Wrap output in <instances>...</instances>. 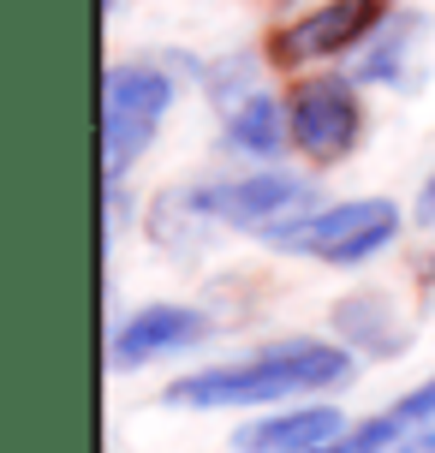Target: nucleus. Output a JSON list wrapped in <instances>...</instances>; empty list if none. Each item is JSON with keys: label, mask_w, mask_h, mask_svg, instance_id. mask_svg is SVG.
I'll use <instances>...</instances> for the list:
<instances>
[{"label": "nucleus", "mask_w": 435, "mask_h": 453, "mask_svg": "<svg viewBox=\"0 0 435 453\" xmlns=\"http://www.w3.org/2000/svg\"><path fill=\"white\" fill-rule=\"evenodd\" d=\"M334 435H346V418L334 406H293V411L245 424L233 435V453H310Z\"/></svg>", "instance_id": "11"}, {"label": "nucleus", "mask_w": 435, "mask_h": 453, "mask_svg": "<svg viewBox=\"0 0 435 453\" xmlns=\"http://www.w3.org/2000/svg\"><path fill=\"white\" fill-rule=\"evenodd\" d=\"M412 215H417L424 226H435V173L424 180V191H417V209H412Z\"/></svg>", "instance_id": "16"}, {"label": "nucleus", "mask_w": 435, "mask_h": 453, "mask_svg": "<svg viewBox=\"0 0 435 453\" xmlns=\"http://www.w3.org/2000/svg\"><path fill=\"white\" fill-rule=\"evenodd\" d=\"M352 382V352L340 340H275L263 352H245L233 364H209L191 370L167 388V406H191V411H227V406H269L286 394H310V388H340Z\"/></svg>", "instance_id": "1"}, {"label": "nucleus", "mask_w": 435, "mask_h": 453, "mask_svg": "<svg viewBox=\"0 0 435 453\" xmlns=\"http://www.w3.org/2000/svg\"><path fill=\"white\" fill-rule=\"evenodd\" d=\"M286 126H293V150H304L310 161H340L364 137V102L352 90V78L317 72V78L293 84V96H286Z\"/></svg>", "instance_id": "4"}, {"label": "nucleus", "mask_w": 435, "mask_h": 453, "mask_svg": "<svg viewBox=\"0 0 435 453\" xmlns=\"http://www.w3.org/2000/svg\"><path fill=\"white\" fill-rule=\"evenodd\" d=\"M393 12V0H328L310 6L304 19H293L286 30H275V66H317V60H340L352 48H364L382 19Z\"/></svg>", "instance_id": "5"}, {"label": "nucleus", "mask_w": 435, "mask_h": 453, "mask_svg": "<svg viewBox=\"0 0 435 453\" xmlns=\"http://www.w3.org/2000/svg\"><path fill=\"white\" fill-rule=\"evenodd\" d=\"M179 78L167 60H114L102 72V180H126L156 143Z\"/></svg>", "instance_id": "2"}, {"label": "nucleus", "mask_w": 435, "mask_h": 453, "mask_svg": "<svg viewBox=\"0 0 435 453\" xmlns=\"http://www.w3.org/2000/svg\"><path fill=\"white\" fill-rule=\"evenodd\" d=\"M251 78H256V60H251V54H221L215 66H203V84H209V96H215L221 108L245 102V96H251Z\"/></svg>", "instance_id": "13"}, {"label": "nucleus", "mask_w": 435, "mask_h": 453, "mask_svg": "<svg viewBox=\"0 0 435 453\" xmlns=\"http://www.w3.org/2000/svg\"><path fill=\"white\" fill-rule=\"evenodd\" d=\"M424 274H430V280H435V263H430V269H424Z\"/></svg>", "instance_id": "17"}, {"label": "nucleus", "mask_w": 435, "mask_h": 453, "mask_svg": "<svg viewBox=\"0 0 435 453\" xmlns=\"http://www.w3.org/2000/svg\"><path fill=\"white\" fill-rule=\"evenodd\" d=\"M430 42V19L412 12V6H393L382 30L364 42V60L352 66L358 84H393V90H406L417 78V48Z\"/></svg>", "instance_id": "10"}, {"label": "nucleus", "mask_w": 435, "mask_h": 453, "mask_svg": "<svg viewBox=\"0 0 435 453\" xmlns=\"http://www.w3.org/2000/svg\"><path fill=\"white\" fill-rule=\"evenodd\" d=\"M310 209H317V185L298 173H251V180L215 185V215L227 226H245V233H275Z\"/></svg>", "instance_id": "7"}, {"label": "nucleus", "mask_w": 435, "mask_h": 453, "mask_svg": "<svg viewBox=\"0 0 435 453\" xmlns=\"http://www.w3.org/2000/svg\"><path fill=\"white\" fill-rule=\"evenodd\" d=\"M286 137H293V126H286V113H280L275 96L251 90L245 102H233V108H227V132H221V143L239 150V156L275 161L280 150H286Z\"/></svg>", "instance_id": "12"}, {"label": "nucleus", "mask_w": 435, "mask_h": 453, "mask_svg": "<svg viewBox=\"0 0 435 453\" xmlns=\"http://www.w3.org/2000/svg\"><path fill=\"white\" fill-rule=\"evenodd\" d=\"M382 418L393 424V435H400V441H406L412 430H424V424L435 418V376H430V382H417L412 394H400V400H393Z\"/></svg>", "instance_id": "14"}, {"label": "nucleus", "mask_w": 435, "mask_h": 453, "mask_svg": "<svg viewBox=\"0 0 435 453\" xmlns=\"http://www.w3.org/2000/svg\"><path fill=\"white\" fill-rule=\"evenodd\" d=\"M393 233H400V209H393L388 197H352V203L310 209V215L275 226L269 245L293 250V257L334 263V269H358V263H370L382 245H393Z\"/></svg>", "instance_id": "3"}, {"label": "nucleus", "mask_w": 435, "mask_h": 453, "mask_svg": "<svg viewBox=\"0 0 435 453\" xmlns=\"http://www.w3.org/2000/svg\"><path fill=\"white\" fill-rule=\"evenodd\" d=\"M328 328H334L340 346L364 352V358H406V352H412V328L400 322V311H393L376 287L334 298V304H328Z\"/></svg>", "instance_id": "8"}, {"label": "nucleus", "mask_w": 435, "mask_h": 453, "mask_svg": "<svg viewBox=\"0 0 435 453\" xmlns=\"http://www.w3.org/2000/svg\"><path fill=\"white\" fill-rule=\"evenodd\" d=\"M203 334H209V317L197 304H143L126 322H114L108 364L114 370H143V364H156V358H173V352L203 346Z\"/></svg>", "instance_id": "6"}, {"label": "nucleus", "mask_w": 435, "mask_h": 453, "mask_svg": "<svg viewBox=\"0 0 435 453\" xmlns=\"http://www.w3.org/2000/svg\"><path fill=\"white\" fill-rule=\"evenodd\" d=\"M393 453H435V418L424 424V430H412V435H406V441H400Z\"/></svg>", "instance_id": "15"}, {"label": "nucleus", "mask_w": 435, "mask_h": 453, "mask_svg": "<svg viewBox=\"0 0 435 453\" xmlns=\"http://www.w3.org/2000/svg\"><path fill=\"white\" fill-rule=\"evenodd\" d=\"M215 221H221V215H215V185H191V191L173 185V191H161L156 203H149V215H143L149 239H156L173 263H197Z\"/></svg>", "instance_id": "9"}]
</instances>
